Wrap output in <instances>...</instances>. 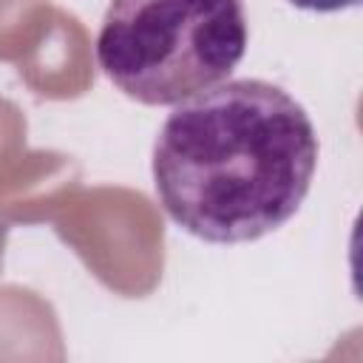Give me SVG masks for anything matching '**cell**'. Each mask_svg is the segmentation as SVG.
Wrapping results in <instances>:
<instances>
[{"label": "cell", "mask_w": 363, "mask_h": 363, "mask_svg": "<svg viewBox=\"0 0 363 363\" xmlns=\"http://www.w3.org/2000/svg\"><path fill=\"white\" fill-rule=\"evenodd\" d=\"M306 108L267 79H224L173 108L153 145V187L184 233L247 244L284 227L318 167Z\"/></svg>", "instance_id": "cell-1"}, {"label": "cell", "mask_w": 363, "mask_h": 363, "mask_svg": "<svg viewBox=\"0 0 363 363\" xmlns=\"http://www.w3.org/2000/svg\"><path fill=\"white\" fill-rule=\"evenodd\" d=\"M247 51L244 0H111L96 34L102 74L142 105H179Z\"/></svg>", "instance_id": "cell-2"}, {"label": "cell", "mask_w": 363, "mask_h": 363, "mask_svg": "<svg viewBox=\"0 0 363 363\" xmlns=\"http://www.w3.org/2000/svg\"><path fill=\"white\" fill-rule=\"evenodd\" d=\"M295 9L303 11H318V14H332V11H346L360 6V0H289Z\"/></svg>", "instance_id": "cell-3"}]
</instances>
